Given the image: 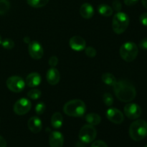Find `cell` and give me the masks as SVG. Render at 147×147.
<instances>
[{
  "label": "cell",
  "instance_id": "6da1fadb",
  "mask_svg": "<svg viewBox=\"0 0 147 147\" xmlns=\"http://www.w3.org/2000/svg\"><path fill=\"white\" fill-rule=\"evenodd\" d=\"M115 95L122 102H131L136 96V90L134 86L129 81L121 80L116 81L113 86Z\"/></svg>",
  "mask_w": 147,
  "mask_h": 147
},
{
  "label": "cell",
  "instance_id": "7a4b0ae2",
  "mask_svg": "<svg viewBox=\"0 0 147 147\" xmlns=\"http://www.w3.org/2000/svg\"><path fill=\"white\" fill-rule=\"evenodd\" d=\"M63 111L69 116L80 117L86 113V106L83 100L75 99L66 103L63 107Z\"/></svg>",
  "mask_w": 147,
  "mask_h": 147
},
{
  "label": "cell",
  "instance_id": "3957f363",
  "mask_svg": "<svg viewBox=\"0 0 147 147\" xmlns=\"http://www.w3.org/2000/svg\"><path fill=\"white\" fill-rule=\"evenodd\" d=\"M129 132L134 141H142L147 136V122L142 119L135 121L131 124Z\"/></svg>",
  "mask_w": 147,
  "mask_h": 147
},
{
  "label": "cell",
  "instance_id": "277c9868",
  "mask_svg": "<svg viewBox=\"0 0 147 147\" xmlns=\"http://www.w3.org/2000/svg\"><path fill=\"white\" fill-rule=\"evenodd\" d=\"M129 24V17L126 13L119 11L114 15L112 21L113 32L118 34H122L126 30Z\"/></svg>",
  "mask_w": 147,
  "mask_h": 147
},
{
  "label": "cell",
  "instance_id": "5b68a950",
  "mask_svg": "<svg viewBox=\"0 0 147 147\" xmlns=\"http://www.w3.org/2000/svg\"><path fill=\"white\" fill-rule=\"evenodd\" d=\"M121 57L126 62L130 63L136 58L139 53L138 47L133 42H127L121 46L120 50Z\"/></svg>",
  "mask_w": 147,
  "mask_h": 147
},
{
  "label": "cell",
  "instance_id": "8992f818",
  "mask_svg": "<svg viewBox=\"0 0 147 147\" xmlns=\"http://www.w3.org/2000/svg\"><path fill=\"white\" fill-rule=\"evenodd\" d=\"M97 136V131L94 126L92 125H85L79 131L78 137L82 142L89 144L93 142Z\"/></svg>",
  "mask_w": 147,
  "mask_h": 147
},
{
  "label": "cell",
  "instance_id": "52a82bcc",
  "mask_svg": "<svg viewBox=\"0 0 147 147\" xmlns=\"http://www.w3.org/2000/svg\"><path fill=\"white\" fill-rule=\"evenodd\" d=\"M7 86L14 93H20L25 87V82L20 76H11L7 79Z\"/></svg>",
  "mask_w": 147,
  "mask_h": 147
},
{
  "label": "cell",
  "instance_id": "ba28073f",
  "mask_svg": "<svg viewBox=\"0 0 147 147\" xmlns=\"http://www.w3.org/2000/svg\"><path fill=\"white\" fill-rule=\"evenodd\" d=\"M32 108V103L30 100L27 98H20L14 103V113L19 116H22L25 115L28 113Z\"/></svg>",
  "mask_w": 147,
  "mask_h": 147
},
{
  "label": "cell",
  "instance_id": "9c48e42d",
  "mask_svg": "<svg viewBox=\"0 0 147 147\" xmlns=\"http://www.w3.org/2000/svg\"><path fill=\"white\" fill-rule=\"evenodd\" d=\"M142 109L136 103H128L124 107V113L129 119H137L142 115Z\"/></svg>",
  "mask_w": 147,
  "mask_h": 147
},
{
  "label": "cell",
  "instance_id": "30bf717a",
  "mask_svg": "<svg viewBox=\"0 0 147 147\" xmlns=\"http://www.w3.org/2000/svg\"><path fill=\"white\" fill-rule=\"evenodd\" d=\"M28 51L32 58L34 60H40L44 55V50H43L42 46L37 41H32L29 43Z\"/></svg>",
  "mask_w": 147,
  "mask_h": 147
},
{
  "label": "cell",
  "instance_id": "8fae6325",
  "mask_svg": "<svg viewBox=\"0 0 147 147\" xmlns=\"http://www.w3.org/2000/svg\"><path fill=\"white\" fill-rule=\"evenodd\" d=\"M106 117L110 121L116 124H121L124 120V116L121 111L115 108H110L106 111Z\"/></svg>",
  "mask_w": 147,
  "mask_h": 147
},
{
  "label": "cell",
  "instance_id": "7c38bea8",
  "mask_svg": "<svg viewBox=\"0 0 147 147\" xmlns=\"http://www.w3.org/2000/svg\"><path fill=\"white\" fill-rule=\"evenodd\" d=\"M69 45L71 49L75 51H82L86 48V42L80 36H74L70 39Z\"/></svg>",
  "mask_w": 147,
  "mask_h": 147
},
{
  "label": "cell",
  "instance_id": "4fadbf2b",
  "mask_svg": "<svg viewBox=\"0 0 147 147\" xmlns=\"http://www.w3.org/2000/svg\"><path fill=\"white\" fill-rule=\"evenodd\" d=\"M64 143L63 135L59 131H53L50 134L49 144L50 147H63Z\"/></svg>",
  "mask_w": 147,
  "mask_h": 147
},
{
  "label": "cell",
  "instance_id": "5bb4252c",
  "mask_svg": "<svg viewBox=\"0 0 147 147\" xmlns=\"http://www.w3.org/2000/svg\"><path fill=\"white\" fill-rule=\"evenodd\" d=\"M27 126L32 133L37 134L41 131L42 129V123L40 118L37 116H33L29 119L27 122Z\"/></svg>",
  "mask_w": 147,
  "mask_h": 147
},
{
  "label": "cell",
  "instance_id": "9a60e30c",
  "mask_svg": "<svg viewBox=\"0 0 147 147\" xmlns=\"http://www.w3.org/2000/svg\"><path fill=\"white\" fill-rule=\"evenodd\" d=\"M46 78L49 84L52 86L57 85L60 79V75L58 70L55 67H51L49 69L46 74Z\"/></svg>",
  "mask_w": 147,
  "mask_h": 147
},
{
  "label": "cell",
  "instance_id": "2e32d148",
  "mask_svg": "<svg viewBox=\"0 0 147 147\" xmlns=\"http://www.w3.org/2000/svg\"><path fill=\"white\" fill-rule=\"evenodd\" d=\"M80 14L85 19H90L94 14V9L89 3H84L80 8Z\"/></svg>",
  "mask_w": 147,
  "mask_h": 147
},
{
  "label": "cell",
  "instance_id": "e0dca14e",
  "mask_svg": "<svg viewBox=\"0 0 147 147\" xmlns=\"http://www.w3.org/2000/svg\"><path fill=\"white\" fill-rule=\"evenodd\" d=\"M41 83V76L37 73H31L27 76L26 84L29 87H36Z\"/></svg>",
  "mask_w": 147,
  "mask_h": 147
},
{
  "label": "cell",
  "instance_id": "ac0fdd59",
  "mask_svg": "<svg viewBox=\"0 0 147 147\" xmlns=\"http://www.w3.org/2000/svg\"><path fill=\"white\" fill-rule=\"evenodd\" d=\"M63 116L60 112H56L52 116L51 125L55 129H60L63 126Z\"/></svg>",
  "mask_w": 147,
  "mask_h": 147
},
{
  "label": "cell",
  "instance_id": "d6986e66",
  "mask_svg": "<svg viewBox=\"0 0 147 147\" xmlns=\"http://www.w3.org/2000/svg\"><path fill=\"white\" fill-rule=\"evenodd\" d=\"M86 121L88 123V124L92 126H97L101 121V118L98 114L95 113H88L85 117Z\"/></svg>",
  "mask_w": 147,
  "mask_h": 147
},
{
  "label": "cell",
  "instance_id": "ffe728a7",
  "mask_svg": "<svg viewBox=\"0 0 147 147\" xmlns=\"http://www.w3.org/2000/svg\"><path fill=\"white\" fill-rule=\"evenodd\" d=\"M98 11L103 17H110L113 14V8L106 4H102L98 7Z\"/></svg>",
  "mask_w": 147,
  "mask_h": 147
},
{
  "label": "cell",
  "instance_id": "44dd1931",
  "mask_svg": "<svg viewBox=\"0 0 147 147\" xmlns=\"http://www.w3.org/2000/svg\"><path fill=\"white\" fill-rule=\"evenodd\" d=\"M101 79L105 84L108 86H113L116 83V79L113 74L110 73H105L102 75Z\"/></svg>",
  "mask_w": 147,
  "mask_h": 147
},
{
  "label": "cell",
  "instance_id": "7402d4cb",
  "mask_svg": "<svg viewBox=\"0 0 147 147\" xmlns=\"http://www.w3.org/2000/svg\"><path fill=\"white\" fill-rule=\"evenodd\" d=\"M49 0H27V2L30 7L34 8H41L48 3Z\"/></svg>",
  "mask_w": 147,
  "mask_h": 147
},
{
  "label": "cell",
  "instance_id": "603a6c76",
  "mask_svg": "<svg viewBox=\"0 0 147 147\" xmlns=\"http://www.w3.org/2000/svg\"><path fill=\"white\" fill-rule=\"evenodd\" d=\"M10 7L9 2L8 0L0 1V14H4L9 11Z\"/></svg>",
  "mask_w": 147,
  "mask_h": 147
},
{
  "label": "cell",
  "instance_id": "cb8c5ba5",
  "mask_svg": "<svg viewBox=\"0 0 147 147\" xmlns=\"http://www.w3.org/2000/svg\"><path fill=\"white\" fill-rule=\"evenodd\" d=\"M41 95L42 93L40 90L32 89V90H30L27 93V97L31 99H33V100H37V99L40 98L41 97Z\"/></svg>",
  "mask_w": 147,
  "mask_h": 147
},
{
  "label": "cell",
  "instance_id": "d4e9b609",
  "mask_svg": "<svg viewBox=\"0 0 147 147\" xmlns=\"http://www.w3.org/2000/svg\"><path fill=\"white\" fill-rule=\"evenodd\" d=\"M1 45L6 50H11L14 47V42L10 38H6L1 42Z\"/></svg>",
  "mask_w": 147,
  "mask_h": 147
},
{
  "label": "cell",
  "instance_id": "484cf974",
  "mask_svg": "<svg viewBox=\"0 0 147 147\" xmlns=\"http://www.w3.org/2000/svg\"><path fill=\"white\" fill-rule=\"evenodd\" d=\"M103 100L107 106H111L113 103V98L111 93H106L103 96Z\"/></svg>",
  "mask_w": 147,
  "mask_h": 147
},
{
  "label": "cell",
  "instance_id": "4316f807",
  "mask_svg": "<svg viewBox=\"0 0 147 147\" xmlns=\"http://www.w3.org/2000/svg\"><path fill=\"white\" fill-rule=\"evenodd\" d=\"M45 111V105L42 102H40L35 106V112L37 115H42Z\"/></svg>",
  "mask_w": 147,
  "mask_h": 147
},
{
  "label": "cell",
  "instance_id": "83f0119b",
  "mask_svg": "<svg viewBox=\"0 0 147 147\" xmlns=\"http://www.w3.org/2000/svg\"><path fill=\"white\" fill-rule=\"evenodd\" d=\"M85 53L88 57H95L96 56V50L93 47H88L85 48Z\"/></svg>",
  "mask_w": 147,
  "mask_h": 147
},
{
  "label": "cell",
  "instance_id": "f1b7e54d",
  "mask_svg": "<svg viewBox=\"0 0 147 147\" xmlns=\"http://www.w3.org/2000/svg\"><path fill=\"white\" fill-rule=\"evenodd\" d=\"M112 5H113V8L115 11H117V12L121 11V10L122 9V5L121 3V1H119V0H114V1H113Z\"/></svg>",
  "mask_w": 147,
  "mask_h": 147
},
{
  "label": "cell",
  "instance_id": "f546056e",
  "mask_svg": "<svg viewBox=\"0 0 147 147\" xmlns=\"http://www.w3.org/2000/svg\"><path fill=\"white\" fill-rule=\"evenodd\" d=\"M58 63V58L56 56H52L50 59H49V65L51 67H55Z\"/></svg>",
  "mask_w": 147,
  "mask_h": 147
},
{
  "label": "cell",
  "instance_id": "4dcf8cb0",
  "mask_svg": "<svg viewBox=\"0 0 147 147\" xmlns=\"http://www.w3.org/2000/svg\"><path fill=\"white\" fill-rule=\"evenodd\" d=\"M90 147H108V145L103 141H96L92 144Z\"/></svg>",
  "mask_w": 147,
  "mask_h": 147
},
{
  "label": "cell",
  "instance_id": "1f68e13d",
  "mask_svg": "<svg viewBox=\"0 0 147 147\" xmlns=\"http://www.w3.org/2000/svg\"><path fill=\"white\" fill-rule=\"evenodd\" d=\"M139 21L144 26L147 27V12H144L139 17Z\"/></svg>",
  "mask_w": 147,
  "mask_h": 147
},
{
  "label": "cell",
  "instance_id": "d6a6232c",
  "mask_svg": "<svg viewBox=\"0 0 147 147\" xmlns=\"http://www.w3.org/2000/svg\"><path fill=\"white\" fill-rule=\"evenodd\" d=\"M139 47L142 50H147V37L142 39L139 42Z\"/></svg>",
  "mask_w": 147,
  "mask_h": 147
},
{
  "label": "cell",
  "instance_id": "836d02e7",
  "mask_svg": "<svg viewBox=\"0 0 147 147\" xmlns=\"http://www.w3.org/2000/svg\"><path fill=\"white\" fill-rule=\"evenodd\" d=\"M139 1V0H124V3L127 6L135 5Z\"/></svg>",
  "mask_w": 147,
  "mask_h": 147
},
{
  "label": "cell",
  "instance_id": "e575fe53",
  "mask_svg": "<svg viewBox=\"0 0 147 147\" xmlns=\"http://www.w3.org/2000/svg\"><path fill=\"white\" fill-rule=\"evenodd\" d=\"M0 147H7L6 140L1 136H0Z\"/></svg>",
  "mask_w": 147,
  "mask_h": 147
},
{
  "label": "cell",
  "instance_id": "d590c367",
  "mask_svg": "<svg viewBox=\"0 0 147 147\" xmlns=\"http://www.w3.org/2000/svg\"><path fill=\"white\" fill-rule=\"evenodd\" d=\"M24 42L25 43H30V37H25L24 38Z\"/></svg>",
  "mask_w": 147,
  "mask_h": 147
},
{
  "label": "cell",
  "instance_id": "8d00e7d4",
  "mask_svg": "<svg viewBox=\"0 0 147 147\" xmlns=\"http://www.w3.org/2000/svg\"><path fill=\"white\" fill-rule=\"evenodd\" d=\"M142 2L144 7L146 9H147V0H142Z\"/></svg>",
  "mask_w": 147,
  "mask_h": 147
},
{
  "label": "cell",
  "instance_id": "74e56055",
  "mask_svg": "<svg viewBox=\"0 0 147 147\" xmlns=\"http://www.w3.org/2000/svg\"><path fill=\"white\" fill-rule=\"evenodd\" d=\"M1 42H2V38H1V35H0V45L1 44Z\"/></svg>",
  "mask_w": 147,
  "mask_h": 147
},
{
  "label": "cell",
  "instance_id": "f35d334b",
  "mask_svg": "<svg viewBox=\"0 0 147 147\" xmlns=\"http://www.w3.org/2000/svg\"><path fill=\"white\" fill-rule=\"evenodd\" d=\"M144 147H147V144H146V146H145Z\"/></svg>",
  "mask_w": 147,
  "mask_h": 147
},
{
  "label": "cell",
  "instance_id": "ab89813d",
  "mask_svg": "<svg viewBox=\"0 0 147 147\" xmlns=\"http://www.w3.org/2000/svg\"><path fill=\"white\" fill-rule=\"evenodd\" d=\"M0 1H3V0H0Z\"/></svg>",
  "mask_w": 147,
  "mask_h": 147
}]
</instances>
